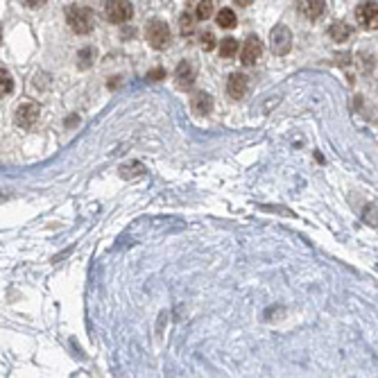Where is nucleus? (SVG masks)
I'll return each mask as SVG.
<instances>
[{"mask_svg": "<svg viewBox=\"0 0 378 378\" xmlns=\"http://www.w3.org/2000/svg\"><path fill=\"white\" fill-rule=\"evenodd\" d=\"M39 116H41V109H39L37 102H23V105L16 109L14 120H16V125H19V127L30 129V127H34V125H37Z\"/></svg>", "mask_w": 378, "mask_h": 378, "instance_id": "6", "label": "nucleus"}, {"mask_svg": "<svg viewBox=\"0 0 378 378\" xmlns=\"http://www.w3.org/2000/svg\"><path fill=\"white\" fill-rule=\"evenodd\" d=\"M269 46H272V52L278 57L288 55L292 48V32L286 28V25H276L269 34Z\"/></svg>", "mask_w": 378, "mask_h": 378, "instance_id": "5", "label": "nucleus"}, {"mask_svg": "<svg viewBox=\"0 0 378 378\" xmlns=\"http://www.w3.org/2000/svg\"><path fill=\"white\" fill-rule=\"evenodd\" d=\"M147 41L154 50H165L170 46V28L163 21H150L147 23Z\"/></svg>", "mask_w": 378, "mask_h": 378, "instance_id": "4", "label": "nucleus"}, {"mask_svg": "<svg viewBox=\"0 0 378 378\" xmlns=\"http://www.w3.org/2000/svg\"><path fill=\"white\" fill-rule=\"evenodd\" d=\"M215 23L220 25L222 30H231L238 25V16L233 10H229V7H222V10L218 12V16H215Z\"/></svg>", "mask_w": 378, "mask_h": 378, "instance_id": "12", "label": "nucleus"}, {"mask_svg": "<svg viewBox=\"0 0 378 378\" xmlns=\"http://www.w3.org/2000/svg\"><path fill=\"white\" fill-rule=\"evenodd\" d=\"M195 75H197L195 66H193L191 61L183 59V61H179L177 70H174V82L179 84V88H188V86L195 84Z\"/></svg>", "mask_w": 378, "mask_h": 378, "instance_id": "8", "label": "nucleus"}, {"mask_svg": "<svg viewBox=\"0 0 378 378\" xmlns=\"http://www.w3.org/2000/svg\"><path fill=\"white\" fill-rule=\"evenodd\" d=\"M163 68H154V70H152V73H150V79H163Z\"/></svg>", "mask_w": 378, "mask_h": 378, "instance_id": "20", "label": "nucleus"}, {"mask_svg": "<svg viewBox=\"0 0 378 378\" xmlns=\"http://www.w3.org/2000/svg\"><path fill=\"white\" fill-rule=\"evenodd\" d=\"M213 16V3L211 0H200L195 10V19L197 21H209Z\"/></svg>", "mask_w": 378, "mask_h": 378, "instance_id": "15", "label": "nucleus"}, {"mask_svg": "<svg viewBox=\"0 0 378 378\" xmlns=\"http://www.w3.org/2000/svg\"><path fill=\"white\" fill-rule=\"evenodd\" d=\"M238 48H240V43L236 41V39H224L222 46H220V57H224V59H231V57L238 55Z\"/></svg>", "mask_w": 378, "mask_h": 378, "instance_id": "14", "label": "nucleus"}, {"mask_svg": "<svg viewBox=\"0 0 378 378\" xmlns=\"http://www.w3.org/2000/svg\"><path fill=\"white\" fill-rule=\"evenodd\" d=\"M355 21H358L360 28L369 30H378V3L373 0H362L358 7H355Z\"/></svg>", "mask_w": 378, "mask_h": 378, "instance_id": "3", "label": "nucleus"}, {"mask_svg": "<svg viewBox=\"0 0 378 378\" xmlns=\"http://www.w3.org/2000/svg\"><path fill=\"white\" fill-rule=\"evenodd\" d=\"M105 16L109 23H127L134 16V7L129 0H107Z\"/></svg>", "mask_w": 378, "mask_h": 378, "instance_id": "2", "label": "nucleus"}, {"mask_svg": "<svg viewBox=\"0 0 378 378\" xmlns=\"http://www.w3.org/2000/svg\"><path fill=\"white\" fill-rule=\"evenodd\" d=\"M202 48H204L206 52H211L215 48V37H213V32H209V30L202 34Z\"/></svg>", "mask_w": 378, "mask_h": 378, "instance_id": "18", "label": "nucleus"}, {"mask_svg": "<svg viewBox=\"0 0 378 378\" xmlns=\"http://www.w3.org/2000/svg\"><path fill=\"white\" fill-rule=\"evenodd\" d=\"M77 59H79V68H88L91 61L96 59V50H93V48H84V50L77 55Z\"/></svg>", "mask_w": 378, "mask_h": 378, "instance_id": "17", "label": "nucleus"}, {"mask_svg": "<svg viewBox=\"0 0 378 378\" xmlns=\"http://www.w3.org/2000/svg\"><path fill=\"white\" fill-rule=\"evenodd\" d=\"M301 12H304V16L308 21H319L322 14L326 12V0H304Z\"/></svg>", "mask_w": 378, "mask_h": 378, "instance_id": "11", "label": "nucleus"}, {"mask_svg": "<svg viewBox=\"0 0 378 378\" xmlns=\"http://www.w3.org/2000/svg\"><path fill=\"white\" fill-rule=\"evenodd\" d=\"M179 23H181V32H183V37L193 32V19H191L188 14H183L181 19H179Z\"/></svg>", "mask_w": 378, "mask_h": 378, "instance_id": "19", "label": "nucleus"}, {"mask_svg": "<svg viewBox=\"0 0 378 378\" xmlns=\"http://www.w3.org/2000/svg\"><path fill=\"white\" fill-rule=\"evenodd\" d=\"M23 3H25L28 7H41L46 0H23Z\"/></svg>", "mask_w": 378, "mask_h": 378, "instance_id": "21", "label": "nucleus"}, {"mask_svg": "<svg viewBox=\"0 0 378 378\" xmlns=\"http://www.w3.org/2000/svg\"><path fill=\"white\" fill-rule=\"evenodd\" d=\"M227 91H229V96H231L233 100H240V98H245V93H247V77L242 73L229 75Z\"/></svg>", "mask_w": 378, "mask_h": 378, "instance_id": "9", "label": "nucleus"}, {"mask_svg": "<svg viewBox=\"0 0 378 378\" xmlns=\"http://www.w3.org/2000/svg\"><path fill=\"white\" fill-rule=\"evenodd\" d=\"M260 52H263V46H260V39L254 37V34H249V37L245 39V43H242V50H240V61L245 66H254L258 64L260 59Z\"/></svg>", "mask_w": 378, "mask_h": 378, "instance_id": "7", "label": "nucleus"}, {"mask_svg": "<svg viewBox=\"0 0 378 378\" xmlns=\"http://www.w3.org/2000/svg\"><path fill=\"white\" fill-rule=\"evenodd\" d=\"M191 107L197 116H206V114H211V109H213V100H211L209 93L197 91V93H193V98H191Z\"/></svg>", "mask_w": 378, "mask_h": 378, "instance_id": "10", "label": "nucleus"}, {"mask_svg": "<svg viewBox=\"0 0 378 378\" xmlns=\"http://www.w3.org/2000/svg\"><path fill=\"white\" fill-rule=\"evenodd\" d=\"M66 21H68L70 30L75 34H88L93 28H96V16H93L91 7H68L66 10Z\"/></svg>", "mask_w": 378, "mask_h": 378, "instance_id": "1", "label": "nucleus"}, {"mask_svg": "<svg viewBox=\"0 0 378 378\" xmlns=\"http://www.w3.org/2000/svg\"><path fill=\"white\" fill-rule=\"evenodd\" d=\"M331 39L335 43H344L351 39V28L346 23H342V21H337V23L331 25Z\"/></svg>", "mask_w": 378, "mask_h": 378, "instance_id": "13", "label": "nucleus"}, {"mask_svg": "<svg viewBox=\"0 0 378 378\" xmlns=\"http://www.w3.org/2000/svg\"><path fill=\"white\" fill-rule=\"evenodd\" d=\"M12 91H14V79H12V75L5 68H0V93L10 96Z\"/></svg>", "mask_w": 378, "mask_h": 378, "instance_id": "16", "label": "nucleus"}]
</instances>
